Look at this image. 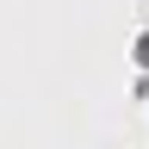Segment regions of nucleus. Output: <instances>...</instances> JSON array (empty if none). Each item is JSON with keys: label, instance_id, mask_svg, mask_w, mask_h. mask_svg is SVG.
<instances>
[{"label": "nucleus", "instance_id": "1", "mask_svg": "<svg viewBox=\"0 0 149 149\" xmlns=\"http://www.w3.org/2000/svg\"><path fill=\"white\" fill-rule=\"evenodd\" d=\"M143 62H149V37H143Z\"/></svg>", "mask_w": 149, "mask_h": 149}]
</instances>
